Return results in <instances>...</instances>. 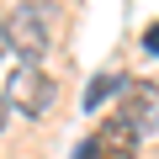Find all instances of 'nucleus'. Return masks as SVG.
I'll list each match as a JSON object with an SVG mask.
<instances>
[{"label":"nucleus","mask_w":159,"mask_h":159,"mask_svg":"<svg viewBox=\"0 0 159 159\" xmlns=\"http://www.w3.org/2000/svg\"><path fill=\"white\" fill-rule=\"evenodd\" d=\"M96 148H101V159H138V133H133L122 117H111V122L96 133Z\"/></svg>","instance_id":"nucleus-4"},{"label":"nucleus","mask_w":159,"mask_h":159,"mask_svg":"<svg viewBox=\"0 0 159 159\" xmlns=\"http://www.w3.org/2000/svg\"><path fill=\"white\" fill-rule=\"evenodd\" d=\"M6 122H11V106H6V96H0V133H6Z\"/></svg>","instance_id":"nucleus-8"},{"label":"nucleus","mask_w":159,"mask_h":159,"mask_svg":"<svg viewBox=\"0 0 159 159\" xmlns=\"http://www.w3.org/2000/svg\"><path fill=\"white\" fill-rule=\"evenodd\" d=\"M143 48H148V53H159V27H148V32H143Z\"/></svg>","instance_id":"nucleus-7"},{"label":"nucleus","mask_w":159,"mask_h":159,"mask_svg":"<svg viewBox=\"0 0 159 159\" xmlns=\"http://www.w3.org/2000/svg\"><path fill=\"white\" fill-rule=\"evenodd\" d=\"M0 96H6V106H16V111H27V117H48V106L58 101V85H53L37 64H16Z\"/></svg>","instance_id":"nucleus-1"},{"label":"nucleus","mask_w":159,"mask_h":159,"mask_svg":"<svg viewBox=\"0 0 159 159\" xmlns=\"http://www.w3.org/2000/svg\"><path fill=\"white\" fill-rule=\"evenodd\" d=\"M6 48H16L27 64H37V58L48 53V16L32 11V6H16V11L6 16Z\"/></svg>","instance_id":"nucleus-2"},{"label":"nucleus","mask_w":159,"mask_h":159,"mask_svg":"<svg viewBox=\"0 0 159 159\" xmlns=\"http://www.w3.org/2000/svg\"><path fill=\"white\" fill-rule=\"evenodd\" d=\"M117 117L143 138V133H159V85H143V80H127V90H122V106Z\"/></svg>","instance_id":"nucleus-3"},{"label":"nucleus","mask_w":159,"mask_h":159,"mask_svg":"<svg viewBox=\"0 0 159 159\" xmlns=\"http://www.w3.org/2000/svg\"><path fill=\"white\" fill-rule=\"evenodd\" d=\"M0 58H6V16H0Z\"/></svg>","instance_id":"nucleus-9"},{"label":"nucleus","mask_w":159,"mask_h":159,"mask_svg":"<svg viewBox=\"0 0 159 159\" xmlns=\"http://www.w3.org/2000/svg\"><path fill=\"white\" fill-rule=\"evenodd\" d=\"M74 159H101V148H96V138H80V143H74Z\"/></svg>","instance_id":"nucleus-6"},{"label":"nucleus","mask_w":159,"mask_h":159,"mask_svg":"<svg viewBox=\"0 0 159 159\" xmlns=\"http://www.w3.org/2000/svg\"><path fill=\"white\" fill-rule=\"evenodd\" d=\"M122 90H127L122 74H96L90 85H85V101H80V106H85V111H101V106H106L111 96H122Z\"/></svg>","instance_id":"nucleus-5"}]
</instances>
